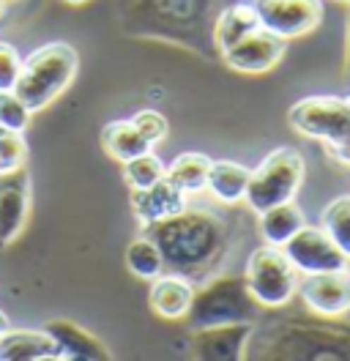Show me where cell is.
<instances>
[{
    "label": "cell",
    "mask_w": 350,
    "mask_h": 361,
    "mask_svg": "<svg viewBox=\"0 0 350 361\" xmlns=\"http://www.w3.org/2000/svg\"><path fill=\"white\" fill-rule=\"evenodd\" d=\"M145 233L156 241L164 257V266L192 282L214 269L227 247L224 219L211 211H200L189 205L173 216L145 227Z\"/></svg>",
    "instance_id": "1"
},
{
    "label": "cell",
    "mask_w": 350,
    "mask_h": 361,
    "mask_svg": "<svg viewBox=\"0 0 350 361\" xmlns=\"http://www.w3.org/2000/svg\"><path fill=\"white\" fill-rule=\"evenodd\" d=\"M183 208H186V195L167 176L148 189H131V211L143 227L156 225Z\"/></svg>",
    "instance_id": "14"
},
{
    "label": "cell",
    "mask_w": 350,
    "mask_h": 361,
    "mask_svg": "<svg viewBox=\"0 0 350 361\" xmlns=\"http://www.w3.org/2000/svg\"><path fill=\"white\" fill-rule=\"evenodd\" d=\"M167 176V164L156 157L153 151H145L140 157L123 161V180L131 189H148L156 180H162Z\"/></svg>",
    "instance_id": "24"
},
{
    "label": "cell",
    "mask_w": 350,
    "mask_h": 361,
    "mask_svg": "<svg viewBox=\"0 0 350 361\" xmlns=\"http://www.w3.org/2000/svg\"><path fill=\"white\" fill-rule=\"evenodd\" d=\"M258 27H260V20L255 14V6L252 3H233L217 17L214 44H217L219 52H227L230 47H236L241 39H246Z\"/></svg>",
    "instance_id": "19"
},
{
    "label": "cell",
    "mask_w": 350,
    "mask_h": 361,
    "mask_svg": "<svg viewBox=\"0 0 350 361\" xmlns=\"http://www.w3.org/2000/svg\"><path fill=\"white\" fill-rule=\"evenodd\" d=\"M301 183H304V157L296 148H277L262 159L258 170L249 173L243 203L255 214H260L271 205L293 200Z\"/></svg>",
    "instance_id": "5"
},
{
    "label": "cell",
    "mask_w": 350,
    "mask_h": 361,
    "mask_svg": "<svg viewBox=\"0 0 350 361\" xmlns=\"http://www.w3.org/2000/svg\"><path fill=\"white\" fill-rule=\"evenodd\" d=\"M131 123L137 126V132L145 137L151 145H159L162 140H167V132H170L167 118L159 110H140V113L131 115Z\"/></svg>",
    "instance_id": "28"
},
{
    "label": "cell",
    "mask_w": 350,
    "mask_h": 361,
    "mask_svg": "<svg viewBox=\"0 0 350 361\" xmlns=\"http://www.w3.org/2000/svg\"><path fill=\"white\" fill-rule=\"evenodd\" d=\"M8 326H11V323H8V317H6V312L0 310V334H3V331H6Z\"/></svg>",
    "instance_id": "31"
},
{
    "label": "cell",
    "mask_w": 350,
    "mask_h": 361,
    "mask_svg": "<svg viewBox=\"0 0 350 361\" xmlns=\"http://www.w3.org/2000/svg\"><path fill=\"white\" fill-rule=\"evenodd\" d=\"M208 170H211V159L205 157V154L186 151V154H178V157L167 164V178L173 180L175 186L189 197V195L205 192Z\"/></svg>",
    "instance_id": "22"
},
{
    "label": "cell",
    "mask_w": 350,
    "mask_h": 361,
    "mask_svg": "<svg viewBox=\"0 0 350 361\" xmlns=\"http://www.w3.org/2000/svg\"><path fill=\"white\" fill-rule=\"evenodd\" d=\"M195 282L181 276V274H159L151 279V290H148V304L159 317L164 320H183L189 315V307L195 301Z\"/></svg>",
    "instance_id": "15"
},
{
    "label": "cell",
    "mask_w": 350,
    "mask_h": 361,
    "mask_svg": "<svg viewBox=\"0 0 350 361\" xmlns=\"http://www.w3.org/2000/svg\"><path fill=\"white\" fill-rule=\"evenodd\" d=\"M0 14H3V0H0Z\"/></svg>",
    "instance_id": "34"
},
{
    "label": "cell",
    "mask_w": 350,
    "mask_h": 361,
    "mask_svg": "<svg viewBox=\"0 0 350 361\" xmlns=\"http://www.w3.org/2000/svg\"><path fill=\"white\" fill-rule=\"evenodd\" d=\"M30 214V176L22 164L0 173V249L11 247L25 230Z\"/></svg>",
    "instance_id": "11"
},
{
    "label": "cell",
    "mask_w": 350,
    "mask_h": 361,
    "mask_svg": "<svg viewBox=\"0 0 350 361\" xmlns=\"http://www.w3.org/2000/svg\"><path fill=\"white\" fill-rule=\"evenodd\" d=\"M25 159H28V145H25L22 132L0 126V173L17 170L25 164Z\"/></svg>",
    "instance_id": "27"
},
{
    "label": "cell",
    "mask_w": 350,
    "mask_h": 361,
    "mask_svg": "<svg viewBox=\"0 0 350 361\" xmlns=\"http://www.w3.org/2000/svg\"><path fill=\"white\" fill-rule=\"evenodd\" d=\"M345 271H348V276H350V255L345 257Z\"/></svg>",
    "instance_id": "33"
},
{
    "label": "cell",
    "mask_w": 350,
    "mask_h": 361,
    "mask_svg": "<svg viewBox=\"0 0 350 361\" xmlns=\"http://www.w3.org/2000/svg\"><path fill=\"white\" fill-rule=\"evenodd\" d=\"M44 329L55 339L61 359H109L104 342L71 320H49Z\"/></svg>",
    "instance_id": "16"
},
{
    "label": "cell",
    "mask_w": 350,
    "mask_h": 361,
    "mask_svg": "<svg viewBox=\"0 0 350 361\" xmlns=\"http://www.w3.org/2000/svg\"><path fill=\"white\" fill-rule=\"evenodd\" d=\"M224 55V63L239 74H265L282 61L284 39L274 36L271 30L258 27L246 39H241L236 47H230Z\"/></svg>",
    "instance_id": "12"
},
{
    "label": "cell",
    "mask_w": 350,
    "mask_h": 361,
    "mask_svg": "<svg viewBox=\"0 0 350 361\" xmlns=\"http://www.w3.org/2000/svg\"><path fill=\"white\" fill-rule=\"evenodd\" d=\"M22 58L11 44L0 42V90H14L20 80Z\"/></svg>",
    "instance_id": "29"
},
{
    "label": "cell",
    "mask_w": 350,
    "mask_h": 361,
    "mask_svg": "<svg viewBox=\"0 0 350 361\" xmlns=\"http://www.w3.org/2000/svg\"><path fill=\"white\" fill-rule=\"evenodd\" d=\"M102 148L107 151V157L123 164L129 159L151 151L153 145L137 132L131 118H118V121H109V123L102 126Z\"/></svg>",
    "instance_id": "20"
},
{
    "label": "cell",
    "mask_w": 350,
    "mask_h": 361,
    "mask_svg": "<svg viewBox=\"0 0 350 361\" xmlns=\"http://www.w3.org/2000/svg\"><path fill=\"white\" fill-rule=\"evenodd\" d=\"M320 225L337 241V247L350 255V195H342L326 205L320 214Z\"/></svg>",
    "instance_id": "25"
},
{
    "label": "cell",
    "mask_w": 350,
    "mask_h": 361,
    "mask_svg": "<svg viewBox=\"0 0 350 361\" xmlns=\"http://www.w3.org/2000/svg\"><path fill=\"white\" fill-rule=\"evenodd\" d=\"M126 269L137 276V279H156L159 274H164V257H162V252L156 247V241H153L151 235L145 233V235H140V238H134L126 249Z\"/></svg>",
    "instance_id": "23"
},
{
    "label": "cell",
    "mask_w": 350,
    "mask_h": 361,
    "mask_svg": "<svg viewBox=\"0 0 350 361\" xmlns=\"http://www.w3.org/2000/svg\"><path fill=\"white\" fill-rule=\"evenodd\" d=\"M0 359H61V350L55 339L47 334V329H6L0 334Z\"/></svg>",
    "instance_id": "17"
},
{
    "label": "cell",
    "mask_w": 350,
    "mask_h": 361,
    "mask_svg": "<svg viewBox=\"0 0 350 361\" xmlns=\"http://www.w3.org/2000/svg\"><path fill=\"white\" fill-rule=\"evenodd\" d=\"M298 135L326 145L334 159L350 167V96H309L287 110Z\"/></svg>",
    "instance_id": "3"
},
{
    "label": "cell",
    "mask_w": 350,
    "mask_h": 361,
    "mask_svg": "<svg viewBox=\"0 0 350 361\" xmlns=\"http://www.w3.org/2000/svg\"><path fill=\"white\" fill-rule=\"evenodd\" d=\"M296 293L320 317H342L350 312V276L345 269L301 274Z\"/></svg>",
    "instance_id": "10"
},
{
    "label": "cell",
    "mask_w": 350,
    "mask_h": 361,
    "mask_svg": "<svg viewBox=\"0 0 350 361\" xmlns=\"http://www.w3.org/2000/svg\"><path fill=\"white\" fill-rule=\"evenodd\" d=\"M255 337L252 323H227L211 329H195L192 353L197 359H243Z\"/></svg>",
    "instance_id": "13"
},
{
    "label": "cell",
    "mask_w": 350,
    "mask_h": 361,
    "mask_svg": "<svg viewBox=\"0 0 350 361\" xmlns=\"http://www.w3.org/2000/svg\"><path fill=\"white\" fill-rule=\"evenodd\" d=\"M304 225V211L293 200L260 211V233L265 238V244H271V247H284Z\"/></svg>",
    "instance_id": "21"
},
{
    "label": "cell",
    "mask_w": 350,
    "mask_h": 361,
    "mask_svg": "<svg viewBox=\"0 0 350 361\" xmlns=\"http://www.w3.org/2000/svg\"><path fill=\"white\" fill-rule=\"evenodd\" d=\"M279 345H262V356H284V359H339L350 356V331L328 329V326H287L279 329Z\"/></svg>",
    "instance_id": "7"
},
{
    "label": "cell",
    "mask_w": 350,
    "mask_h": 361,
    "mask_svg": "<svg viewBox=\"0 0 350 361\" xmlns=\"http://www.w3.org/2000/svg\"><path fill=\"white\" fill-rule=\"evenodd\" d=\"M249 167H243L239 161L230 159H217L211 161L208 170V183L205 192H211V197L222 205H236L246 195V183H249Z\"/></svg>",
    "instance_id": "18"
},
{
    "label": "cell",
    "mask_w": 350,
    "mask_h": 361,
    "mask_svg": "<svg viewBox=\"0 0 350 361\" xmlns=\"http://www.w3.org/2000/svg\"><path fill=\"white\" fill-rule=\"evenodd\" d=\"M33 110L22 102L14 90H0V126L3 129H14V132H25L30 123Z\"/></svg>",
    "instance_id": "26"
},
{
    "label": "cell",
    "mask_w": 350,
    "mask_h": 361,
    "mask_svg": "<svg viewBox=\"0 0 350 361\" xmlns=\"http://www.w3.org/2000/svg\"><path fill=\"white\" fill-rule=\"evenodd\" d=\"M258 301L252 298L243 276H217L208 279L195 290V301L189 307V326L192 329H211L227 323H252L258 312Z\"/></svg>",
    "instance_id": "4"
},
{
    "label": "cell",
    "mask_w": 350,
    "mask_h": 361,
    "mask_svg": "<svg viewBox=\"0 0 350 361\" xmlns=\"http://www.w3.org/2000/svg\"><path fill=\"white\" fill-rule=\"evenodd\" d=\"M243 282L260 307H284L298 290V271L287 260L282 247L255 249L246 260Z\"/></svg>",
    "instance_id": "6"
},
{
    "label": "cell",
    "mask_w": 350,
    "mask_h": 361,
    "mask_svg": "<svg viewBox=\"0 0 350 361\" xmlns=\"http://www.w3.org/2000/svg\"><path fill=\"white\" fill-rule=\"evenodd\" d=\"M345 80L350 85V8H348V36H345Z\"/></svg>",
    "instance_id": "30"
},
{
    "label": "cell",
    "mask_w": 350,
    "mask_h": 361,
    "mask_svg": "<svg viewBox=\"0 0 350 361\" xmlns=\"http://www.w3.org/2000/svg\"><path fill=\"white\" fill-rule=\"evenodd\" d=\"M64 3H68V6H83V3H88V0H64Z\"/></svg>",
    "instance_id": "32"
},
{
    "label": "cell",
    "mask_w": 350,
    "mask_h": 361,
    "mask_svg": "<svg viewBox=\"0 0 350 361\" xmlns=\"http://www.w3.org/2000/svg\"><path fill=\"white\" fill-rule=\"evenodd\" d=\"M282 249L298 274H323V271L345 269V257H348L323 230V225H304Z\"/></svg>",
    "instance_id": "9"
},
{
    "label": "cell",
    "mask_w": 350,
    "mask_h": 361,
    "mask_svg": "<svg viewBox=\"0 0 350 361\" xmlns=\"http://www.w3.org/2000/svg\"><path fill=\"white\" fill-rule=\"evenodd\" d=\"M348 3H350V0H348Z\"/></svg>",
    "instance_id": "35"
},
{
    "label": "cell",
    "mask_w": 350,
    "mask_h": 361,
    "mask_svg": "<svg viewBox=\"0 0 350 361\" xmlns=\"http://www.w3.org/2000/svg\"><path fill=\"white\" fill-rule=\"evenodd\" d=\"M260 27L279 39H293L315 30L323 20V0H252Z\"/></svg>",
    "instance_id": "8"
},
{
    "label": "cell",
    "mask_w": 350,
    "mask_h": 361,
    "mask_svg": "<svg viewBox=\"0 0 350 361\" xmlns=\"http://www.w3.org/2000/svg\"><path fill=\"white\" fill-rule=\"evenodd\" d=\"M77 66H80V58L74 47L66 42H49L33 49L22 61L14 93L33 113H39L44 107H49L58 96H64L66 88L74 82Z\"/></svg>",
    "instance_id": "2"
}]
</instances>
